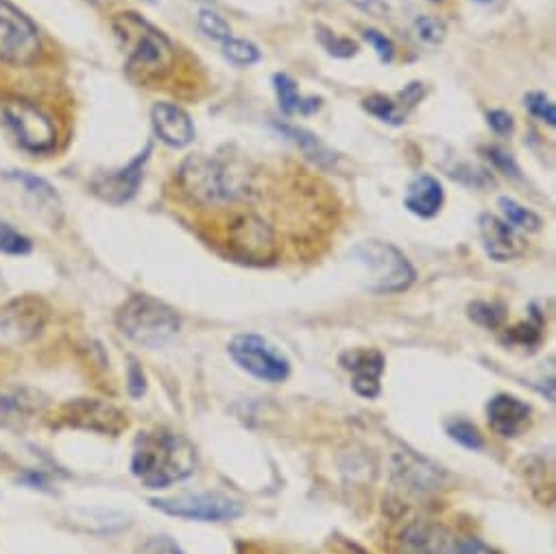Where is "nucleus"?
Listing matches in <instances>:
<instances>
[{"instance_id": "a211bd4d", "label": "nucleus", "mask_w": 556, "mask_h": 554, "mask_svg": "<svg viewBox=\"0 0 556 554\" xmlns=\"http://www.w3.org/2000/svg\"><path fill=\"white\" fill-rule=\"evenodd\" d=\"M155 134L168 147L181 149L194 140V125L190 116L175 103H157L151 112Z\"/></svg>"}, {"instance_id": "1a4fd4ad", "label": "nucleus", "mask_w": 556, "mask_h": 554, "mask_svg": "<svg viewBox=\"0 0 556 554\" xmlns=\"http://www.w3.org/2000/svg\"><path fill=\"white\" fill-rule=\"evenodd\" d=\"M229 356L240 369L262 382H285L291 374L289 358L257 335H238L229 343Z\"/></svg>"}, {"instance_id": "c85d7f7f", "label": "nucleus", "mask_w": 556, "mask_h": 554, "mask_svg": "<svg viewBox=\"0 0 556 554\" xmlns=\"http://www.w3.org/2000/svg\"><path fill=\"white\" fill-rule=\"evenodd\" d=\"M447 435L452 441H456L458 445L467 448V450H482L484 441L482 435L478 432V428L465 419H456L447 424Z\"/></svg>"}, {"instance_id": "7c9ffc66", "label": "nucleus", "mask_w": 556, "mask_h": 554, "mask_svg": "<svg viewBox=\"0 0 556 554\" xmlns=\"http://www.w3.org/2000/svg\"><path fill=\"white\" fill-rule=\"evenodd\" d=\"M199 27L203 29V34H205L207 38H212V40H216V42H220V45L231 38L229 25L223 21V16H218V14L212 12V10H203V12L199 14Z\"/></svg>"}, {"instance_id": "f03ea898", "label": "nucleus", "mask_w": 556, "mask_h": 554, "mask_svg": "<svg viewBox=\"0 0 556 554\" xmlns=\"http://www.w3.org/2000/svg\"><path fill=\"white\" fill-rule=\"evenodd\" d=\"M114 34L127 55V73L140 81L160 79L170 73L175 51L168 38L138 14H118Z\"/></svg>"}, {"instance_id": "ddd939ff", "label": "nucleus", "mask_w": 556, "mask_h": 554, "mask_svg": "<svg viewBox=\"0 0 556 554\" xmlns=\"http://www.w3.org/2000/svg\"><path fill=\"white\" fill-rule=\"evenodd\" d=\"M62 421L79 428V430H90L99 435H121L127 428V417L121 408H116L110 402L101 400H90V398H79L68 402L62 408Z\"/></svg>"}, {"instance_id": "a19ab883", "label": "nucleus", "mask_w": 556, "mask_h": 554, "mask_svg": "<svg viewBox=\"0 0 556 554\" xmlns=\"http://www.w3.org/2000/svg\"><path fill=\"white\" fill-rule=\"evenodd\" d=\"M88 3H92V5H103V3H108V0H88Z\"/></svg>"}, {"instance_id": "72a5a7b5", "label": "nucleus", "mask_w": 556, "mask_h": 554, "mask_svg": "<svg viewBox=\"0 0 556 554\" xmlns=\"http://www.w3.org/2000/svg\"><path fill=\"white\" fill-rule=\"evenodd\" d=\"M526 108L541 121H545L549 127L556 125V110H554V103L541 95V92H530L526 95Z\"/></svg>"}, {"instance_id": "412c9836", "label": "nucleus", "mask_w": 556, "mask_h": 554, "mask_svg": "<svg viewBox=\"0 0 556 554\" xmlns=\"http://www.w3.org/2000/svg\"><path fill=\"white\" fill-rule=\"evenodd\" d=\"M404 205L415 216L432 218L443 205V186L430 175H419L410 181L404 197Z\"/></svg>"}, {"instance_id": "f3484780", "label": "nucleus", "mask_w": 556, "mask_h": 554, "mask_svg": "<svg viewBox=\"0 0 556 554\" xmlns=\"http://www.w3.org/2000/svg\"><path fill=\"white\" fill-rule=\"evenodd\" d=\"M478 229H480L484 251L495 262L515 260L526 251L523 238L506 221L493 214H482L478 218Z\"/></svg>"}, {"instance_id": "473e14b6", "label": "nucleus", "mask_w": 556, "mask_h": 554, "mask_svg": "<svg viewBox=\"0 0 556 554\" xmlns=\"http://www.w3.org/2000/svg\"><path fill=\"white\" fill-rule=\"evenodd\" d=\"M415 32L419 36V40H424L426 45H441L445 40L447 27L443 21L432 18V16H424L415 23Z\"/></svg>"}, {"instance_id": "ea45409f", "label": "nucleus", "mask_w": 556, "mask_h": 554, "mask_svg": "<svg viewBox=\"0 0 556 554\" xmlns=\"http://www.w3.org/2000/svg\"><path fill=\"white\" fill-rule=\"evenodd\" d=\"M489 125H491L493 131H497V134H502V136L513 131V118H510V114H506L504 110H493V112H489Z\"/></svg>"}, {"instance_id": "e433bc0d", "label": "nucleus", "mask_w": 556, "mask_h": 554, "mask_svg": "<svg viewBox=\"0 0 556 554\" xmlns=\"http://www.w3.org/2000/svg\"><path fill=\"white\" fill-rule=\"evenodd\" d=\"M142 554H184V552L179 550V545H177L173 539H168V537H155V539H151V541L142 547Z\"/></svg>"}, {"instance_id": "cd10ccee", "label": "nucleus", "mask_w": 556, "mask_h": 554, "mask_svg": "<svg viewBox=\"0 0 556 554\" xmlns=\"http://www.w3.org/2000/svg\"><path fill=\"white\" fill-rule=\"evenodd\" d=\"M223 53L236 66H251L260 60V51L255 45H251L247 40H238L233 36L223 42Z\"/></svg>"}, {"instance_id": "58836bf2", "label": "nucleus", "mask_w": 556, "mask_h": 554, "mask_svg": "<svg viewBox=\"0 0 556 554\" xmlns=\"http://www.w3.org/2000/svg\"><path fill=\"white\" fill-rule=\"evenodd\" d=\"M350 3H354L358 10L367 12L369 16H376V18L389 16V5L382 3V0H350Z\"/></svg>"}, {"instance_id": "79ce46f5", "label": "nucleus", "mask_w": 556, "mask_h": 554, "mask_svg": "<svg viewBox=\"0 0 556 554\" xmlns=\"http://www.w3.org/2000/svg\"><path fill=\"white\" fill-rule=\"evenodd\" d=\"M3 287H5V285H3V275H0V291H3Z\"/></svg>"}, {"instance_id": "5701e85b", "label": "nucleus", "mask_w": 556, "mask_h": 554, "mask_svg": "<svg viewBox=\"0 0 556 554\" xmlns=\"http://www.w3.org/2000/svg\"><path fill=\"white\" fill-rule=\"evenodd\" d=\"M277 129H280L287 138H291L311 160H315L319 164H332L337 160V155L315 134H311L302 127H291V125H280Z\"/></svg>"}, {"instance_id": "6e6552de", "label": "nucleus", "mask_w": 556, "mask_h": 554, "mask_svg": "<svg viewBox=\"0 0 556 554\" xmlns=\"http://www.w3.org/2000/svg\"><path fill=\"white\" fill-rule=\"evenodd\" d=\"M38 27L8 0H0V62L27 66L40 55Z\"/></svg>"}, {"instance_id": "c756f323", "label": "nucleus", "mask_w": 556, "mask_h": 554, "mask_svg": "<svg viewBox=\"0 0 556 554\" xmlns=\"http://www.w3.org/2000/svg\"><path fill=\"white\" fill-rule=\"evenodd\" d=\"M31 251V240L16 231L12 225L0 221V253L25 255Z\"/></svg>"}, {"instance_id": "0eeeda50", "label": "nucleus", "mask_w": 556, "mask_h": 554, "mask_svg": "<svg viewBox=\"0 0 556 554\" xmlns=\"http://www.w3.org/2000/svg\"><path fill=\"white\" fill-rule=\"evenodd\" d=\"M402 554H500L471 534L441 524H415L402 537Z\"/></svg>"}, {"instance_id": "423d86ee", "label": "nucleus", "mask_w": 556, "mask_h": 554, "mask_svg": "<svg viewBox=\"0 0 556 554\" xmlns=\"http://www.w3.org/2000/svg\"><path fill=\"white\" fill-rule=\"evenodd\" d=\"M0 121L5 123V127L25 149L34 153L51 151L55 147V125L38 105L29 101L16 97H0Z\"/></svg>"}, {"instance_id": "a878e982", "label": "nucleus", "mask_w": 556, "mask_h": 554, "mask_svg": "<svg viewBox=\"0 0 556 554\" xmlns=\"http://www.w3.org/2000/svg\"><path fill=\"white\" fill-rule=\"evenodd\" d=\"M541 328H543V324H541V319L534 315L532 322H523V324H519V326L506 330V335L502 337V341H504L506 345L534 348V345H539V341H541Z\"/></svg>"}, {"instance_id": "393cba45", "label": "nucleus", "mask_w": 556, "mask_h": 554, "mask_svg": "<svg viewBox=\"0 0 556 554\" xmlns=\"http://www.w3.org/2000/svg\"><path fill=\"white\" fill-rule=\"evenodd\" d=\"M500 207H502V212L506 216V223L510 227H519V229H526V231H536L541 227V218L532 210L519 205L517 201H513L508 197L500 199Z\"/></svg>"}, {"instance_id": "20e7f679", "label": "nucleus", "mask_w": 556, "mask_h": 554, "mask_svg": "<svg viewBox=\"0 0 556 554\" xmlns=\"http://www.w3.org/2000/svg\"><path fill=\"white\" fill-rule=\"evenodd\" d=\"M354 255L365 266L369 277L367 287L374 293H400L415 280L410 262L391 242L365 240L354 247Z\"/></svg>"}, {"instance_id": "4468645a", "label": "nucleus", "mask_w": 556, "mask_h": 554, "mask_svg": "<svg viewBox=\"0 0 556 554\" xmlns=\"http://www.w3.org/2000/svg\"><path fill=\"white\" fill-rule=\"evenodd\" d=\"M341 365L352 374V387L361 398L374 400L380 395L387 363L378 350H350L341 356Z\"/></svg>"}, {"instance_id": "f704fd0d", "label": "nucleus", "mask_w": 556, "mask_h": 554, "mask_svg": "<svg viewBox=\"0 0 556 554\" xmlns=\"http://www.w3.org/2000/svg\"><path fill=\"white\" fill-rule=\"evenodd\" d=\"M365 40L376 49V53H378V58H380L382 62H391V60H393L395 47H393V42H391L387 36H382V34H378V32H374V29H367V32H365Z\"/></svg>"}, {"instance_id": "dca6fc26", "label": "nucleus", "mask_w": 556, "mask_h": 554, "mask_svg": "<svg viewBox=\"0 0 556 554\" xmlns=\"http://www.w3.org/2000/svg\"><path fill=\"white\" fill-rule=\"evenodd\" d=\"M149 153H151V144H147V149L129 166L97 177L92 181V190L103 201L114 203V205H121V203L129 201L138 192V186L142 181V171H144V164L149 160Z\"/></svg>"}, {"instance_id": "39448f33", "label": "nucleus", "mask_w": 556, "mask_h": 554, "mask_svg": "<svg viewBox=\"0 0 556 554\" xmlns=\"http://www.w3.org/2000/svg\"><path fill=\"white\" fill-rule=\"evenodd\" d=\"M179 184L192 201L203 205L236 201L247 192L225 164L205 155H192L184 162Z\"/></svg>"}, {"instance_id": "2eb2a0df", "label": "nucleus", "mask_w": 556, "mask_h": 554, "mask_svg": "<svg viewBox=\"0 0 556 554\" xmlns=\"http://www.w3.org/2000/svg\"><path fill=\"white\" fill-rule=\"evenodd\" d=\"M486 419L495 435L504 439H515L530 428L532 408L515 395L500 393L489 400Z\"/></svg>"}, {"instance_id": "2f4dec72", "label": "nucleus", "mask_w": 556, "mask_h": 554, "mask_svg": "<svg viewBox=\"0 0 556 554\" xmlns=\"http://www.w3.org/2000/svg\"><path fill=\"white\" fill-rule=\"evenodd\" d=\"M317 36H319V42H321V47L330 53V55H334V58H352V55H356V51H358V47L352 42V40H345V38H339V36H334L332 32H328L326 27H317Z\"/></svg>"}, {"instance_id": "4c0bfd02", "label": "nucleus", "mask_w": 556, "mask_h": 554, "mask_svg": "<svg viewBox=\"0 0 556 554\" xmlns=\"http://www.w3.org/2000/svg\"><path fill=\"white\" fill-rule=\"evenodd\" d=\"M147 391V378L144 372L138 367V363L129 365V393L134 398H142Z\"/></svg>"}, {"instance_id": "aec40b11", "label": "nucleus", "mask_w": 556, "mask_h": 554, "mask_svg": "<svg viewBox=\"0 0 556 554\" xmlns=\"http://www.w3.org/2000/svg\"><path fill=\"white\" fill-rule=\"evenodd\" d=\"M421 97V84H410L404 92H400L395 99L384 97V95H371L369 99L363 101V108L380 118L382 123L389 125H402L410 112V108L419 101Z\"/></svg>"}, {"instance_id": "7ed1b4c3", "label": "nucleus", "mask_w": 556, "mask_h": 554, "mask_svg": "<svg viewBox=\"0 0 556 554\" xmlns=\"http://www.w3.org/2000/svg\"><path fill=\"white\" fill-rule=\"evenodd\" d=\"M121 332L142 348H164L179 332V315L149 295H134L116 315Z\"/></svg>"}, {"instance_id": "37998d69", "label": "nucleus", "mask_w": 556, "mask_h": 554, "mask_svg": "<svg viewBox=\"0 0 556 554\" xmlns=\"http://www.w3.org/2000/svg\"><path fill=\"white\" fill-rule=\"evenodd\" d=\"M478 3H491V0H478Z\"/></svg>"}, {"instance_id": "4be33fe9", "label": "nucleus", "mask_w": 556, "mask_h": 554, "mask_svg": "<svg viewBox=\"0 0 556 554\" xmlns=\"http://www.w3.org/2000/svg\"><path fill=\"white\" fill-rule=\"evenodd\" d=\"M273 88H275L277 101H280V108L287 114H313L321 108L319 99L302 97L298 90V84L289 75H275Z\"/></svg>"}, {"instance_id": "f257e3e1", "label": "nucleus", "mask_w": 556, "mask_h": 554, "mask_svg": "<svg viewBox=\"0 0 556 554\" xmlns=\"http://www.w3.org/2000/svg\"><path fill=\"white\" fill-rule=\"evenodd\" d=\"M197 469L194 445L175 432H144L136 439L131 471L149 489L186 480Z\"/></svg>"}, {"instance_id": "9d476101", "label": "nucleus", "mask_w": 556, "mask_h": 554, "mask_svg": "<svg viewBox=\"0 0 556 554\" xmlns=\"http://www.w3.org/2000/svg\"><path fill=\"white\" fill-rule=\"evenodd\" d=\"M151 504L173 517L194 521H229L242 515V504L223 493H181L175 498H157Z\"/></svg>"}, {"instance_id": "c9c22d12", "label": "nucleus", "mask_w": 556, "mask_h": 554, "mask_svg": "<svg viewBox=\"0 0 556 554\" xmlns=\"http://www.w3.org/2000/svg\"><path fill=\"white\" fill-rule=\"evenodd\" d=\"M486 158L504 173V175H510V177H519V168H517V164L513 162V158L506 153V151H502V149H497V147H493V149H489L486 151Z\"/></svg>"}, {"instance_id": "9b49d317", "label": "nucleus", "mask_w": 556, "mask_h": 554, "mask_svg": "<svg viewBox=\"0 0 556 554\" xmlns=\"http://www.w3.org/2000/svg\"><path fill=\"white\" fill-rule=\"evenodd\" d=\"M227 247L233 257L247 264H266L275 257L273 229L255 214H242L229 225Z\"/></svg>"}, {"instance_id": "6ab92c4d", "label": "nucleus", "mask_w": 556, "mask_h": 554, "mask_svg": "<svg viewBox=\"0 0 556 554\" xmlns=\"http://www.w3.org/2000/svg\"><path fill=\"white\" fill-rule=\"evenodd\" d=\"M45 400L31 389L0 391V426L25 428L45 411Z\"/></svg>"}, {"instance_id": "f8f14e48", "label": "nucleus", "mask_w": 556, "mask_h": 554, "mask_svg": "<svg viewBox=\"0 0 556 554\" xmlns=\"http://www.w3.org/2000/svg\"><path fill=\"white\" fill-rule=\"evenodd\" d=\"M51 317V309L42 298L25 295L0 309V337L10 343H27L36 339Z\"/></svg>"}, {"instance_id": "b1692460", "label": "nucleus", "mask_w": 556, "mask_h": 554, "mask_svg": "<svg viewBox=\"0 0 556 554\" xmlns=\"http://www.w3.org/2000/svg\"><path fill=\"white\" fill-rule=\"evenodd\" d=\"M12 179H16L34 199H38V203H40L47 212H51V214L60 212V199H58L55 190H53L45 179H38V177H34V175H25V173L12 175Z\"/></svg>"}, {"instance_id": "bb28decb", "label": "nucleus", "mask_w": 556, "mask_h": 554, "mask_svg": "<svg viewBox=\"0 0 556 554\" xmlns=\"http://www.w3.org/2000/svg\"><path fill=\"white\" fill-rule=\"evenodd\" d=\"M469 319L482 328H489V330H495L497 326H502L504 317H506V311L502 304H495V302H473L469 304Z\"/></svg>"}]
</instances>
